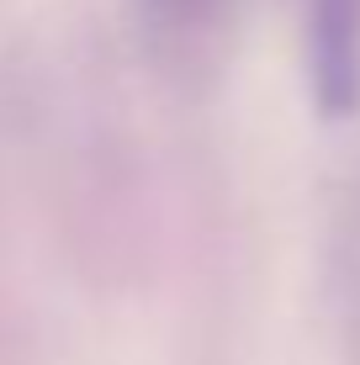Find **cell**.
Wrapping results in <instances>:
<instances>
[{"instance_id":"1","label":"cell","mask_w":360,"mask_h":365,"mask_svg":"<svg viewBox=\"0 0 360 365\" xmlns=\"http://www.w3.org/2000/svg\"><path fill=\"white\" fill-rule=\"evenodd\" d=\"M313 74L329 111L360 91V0H313Z\"/></svg>"},{"instance_id":"2","label":"cell","mask_w":360,"mask_h":365,"mask_svg":"<svg viewBox=\"0 0 360 365\" xmlns=\"http://www.w3.org/2000/svg\"><path fill=\"white\" fill-rule=\"evenodd\" d=\"M154 6L159 21H170V27H196V21L212 11V0H148Z\"/></svg>"}]
</instances>
